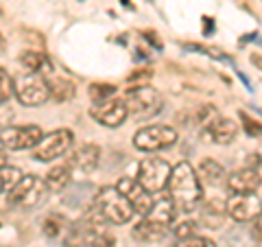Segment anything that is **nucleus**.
I'll return each instance as SVG.
<instances>
[{"mask_svg":"<svg viewBox=\"0 0 262 247\" xmlns=\"http://www.w3.org/2000/svg\"><path fill=\"white\" fill-rule=\"evenodd\" d=\"M168 197L173 199L175 208L182 212H192L203 199V188L199 173L192 169L190 162H179L173 167L168 179Z\"/></svg>","mask_w":262,"mask_h":247,"instance_id":"f257e3e1","label":"nucleus"},{"mask_svg":"<svg viewBox=\"0 0 262 247\" xmlns=\"http://www.w3.org/2000/svg\"><path fill=\"white\" fill-rule=\"evenodd\" d=\"M94 208L101 212V217L114 225H125L134 217V205L120 193L118 186H103L94 197Z\"/></svg>","mask_w":262,"mask_h":247,"instance_id":"f03ea898","label":"nucleus"},{"mask_svg":"<svg viewBox=\"0 0 262 247\" xmlns=\"http://www.w3.org/2000/svg\"><path fill=\"white\" fill-rule=\"evenodd\" d=\"M129 116L136 120H149L162 110V96L158 90L149 86H136L131 88L125 96Z\"/></svg>","mask_w":262,"mask_h":247,"instance_id":"7ed1b4c3","label":"nucleus"},{"mask_svg":"<svg viewBox=\"0 0 262 247\" xmlns=\"http://www.w3.org/2000/svg\"><path fill=\"white\" fill-rule=\"evenodd\" d=\"M48 191H51V188H48L46 179L37 177V175H27L9 193V203L15 205V208H22V210L35 208V205H39L46 199Z\"/></svg>","mask_w":262,"mask_h":247,"instance_id":"20e7f679","label":"nucleus"},{"mask_svg":"<svg viewBox=\"0 0 262 247\" xmlns=\"http://www.w3.org/2000/svg\"><path fill=\"white\" fill-rule=\"evenodd\" d=\"M170 173L173 169L168 167L166 160L162 158H144L138 164V182H140L149 193H162L168 186Z\"/></svg>","mask_w":262,"mask_h":247,"instance_id":"39448f33","label":"nucleus"},{"mask_svg":"<svg viewBox=\"0 0 262 247\" xmlns=\"http://www.w3.org/2000/svg\"><path fill=\"white\" fill-rule=\"evenodd\" d=\"M177 142V131L166 125H149L136 131L134 145L140 151H162Z\"/></svg>","mask_w":262,"mask_h":247,"instance_id":"423d86ee","label":"nucleus"},{"mask_svg":"<svg viewBox=\"0 0 262 247\" xmlns=\"http://www.w3.org/2000/svg\"><path fill=\"white\" fill-rule=\"evenodd\" d=\"M15 96H18V101L22 105L37 108V105H42L51 98V84L39 75L22 77L18 84H15Z\"/></svg>","mask_w":262,"mask_h":247,"instance_id":"0eeeda50","label":"nucleus"},{"mask_svg":"<svg viewBox=\"0 0 262 247\" xmlns=\"http://www.w3.org/2000/svg\"><path fill=\"white\" fill-rule=\"evenodd\" d=\"M225 203H227V215L234 221H238V223L256 221L262 215V201L253 193H234Z\"/></svg>","mask_w":262,"mask_h":247,"instance_id":"6e6552de","label":"nucleus"},{"mask_svg":"<svg viewBox=\"0 0 262 247\" xmlns=\"http://www.w3.org/2000/svg\"><path fill=\"white\" fill-rule=\"evenodd\" d=\"M70 145H72V131L70 129L51 131V134L44 136L42 142L35 147L33 158L37 162H51L55 158H61V155L70 149Z\"/></svg>","mask_w":262,"mask_h":247,"instance_id":"1a4fd4ad","label":"nucleus"},{"mask_svg":"<svg viewBox=\"0 0 262 247\" xmlns=\"http://www.w3.org/2000/svg\"><path fill=\"white\" fill-rule=\"evenodd\" d=\"M42 129L37 125H27V127H5L3 129V147H9L11 151H22L31 149L42 142Z\"/></svg>","mask_w":262,"mask_h":247,"instance_id":"9d476101","label":"nucleus"},{"mask_svg":"<svg viewBox=\"0 0 262 247\" xmlns=\"http://www.w3.org/2000/svg\"><path fill=\"white\" fill-rule=\"evenodd\" d=\"M90 116L105 127H118L129 116V110L125 101L110 98V101H103V103H94V108H90Z\"/></svg>","mask_w":262,"mask_h":247,"instance_id":"9b49d317","label":"nucleus"},{"mask_svg":"<svg viewBox=\"0 0 262 247\" xmlns=\"http://www.w3.org/2000/svg\"><path fill=\"white\" fill-rule=\"evenodd\" d=\"M116 186L120 188V193L131 201V205H134V210L138 212V215H146V212L151 210V205H153L151 193L146 191V188H144L140 182H138V177H136V179H131V177H120Z\"/></svg>","mask_w":262,"mask_h":247,"instance_id":"f8f14e48","label":"nucleus"},{"mask_svg":"<svg viewBox=\"0 0 262 247\" xmlns=\"http://www.w3.org/2000/svg\"><path fill=\"white\" fill-rule=\"evenodd\" d=\"M236 131H238V127H236L234 120L219 116V118H214L212 122H208V127L201 131V136L206 138L208 142L229 145V142H232V140L236 138Z\"/></svg>","mask_w":262,"mask_h":247,"instance_id":"ddd939ff","label":"nucleus"},{"mask_svg":"<svg viewBox=\"0 0 262 247\" xmlns=\"http://www.w3.org/2000/svg\"><path fill=\"white\" fill-rule=\"evenodd\" d=\"M98 158H101V149L96 145H81L70 153L68 164L81 173H92L98 167Z\"/></svg>","mask_w":262,"mask_h":247,"instance_id":"4468645a","label":"nucleus"},{"mask_svg":"<svg viewBox=\"0 0 262 247\" xmlns=\"http://www.w3.org/2000/svg\"><path fill=\"white\" fill-rule=\"evenodd\" d=\"M260 182H262V177L258 175V171L247 167V169L234 171L227 177V188L232 193H253L260 186Z\"/></svg>","mask_w":262,"mask_h":247,"instance_id":"2eb2a0df","label":"nucleus"},{"mask_svg":"<svg viewBox=\"0 0 262 247\" xmlns=\"http://www.w3.org/2000/svg\"><path fill=\"white\" fill-rule=\"evenodd\" d=\"M175 212H177V208H175L173 199H170V197H162V199L153 201L151 210L144 215V219L151 221V223H155V225L168 228L170 223H173V219H175Z\"/></svg>","mask_w":262,"mask_h":247,"instance_id":"dca6fc26","label":"nucleus"},{"mask_svg":"<svg viewBox=\"0 0 262 247\" xmlns=\"http://www.w3.org/2000/svg\"><path fill=\"white\" fill-rule=\"evenodd\" d=\"M20 64L29 75H51V61H48V57L44 53H35V51L22 53Z\"/></svg>","mask_w":262,"mask_h":247,"instance_id":"f3484780","label":"nucleus"},{"mask_svg":"<svg viewBox=\"0 0 262 247\" xmlns=\"http://www.w3.org/2000/svg\"><path fill=\"white\" fill-rule=\"evenodd\" d=\"M225 212H227V203H223L221 199H212L201 208V223L208 225L210 230H219Z\"/></svg>","mask_w":262,"mask_h":247,"instance_id":"a211bd4d","label":"nucleus"},{"mask_svg":"<svg viewBox=\"0 0 262 247\" xmlns=\"http://www.w3.org/2000/svg\"><path fill=\"white\" fill-rule=\"evenodd\" d=\"M196 173H199L201 182H203V184H210V186H219L221 182H223V175H225L223 167H221L216 160H212V158L201 160V164H199V169H196Z\"/></svg>","mask_w":262,"mask_h":247,"instance_id":"6ab92c4d","label":"nucleus"},{"mask_svg":"<svg viewBox=\"0 0 262 247\" xmlns=\"http://www.w3.org/2000/svg\"><path fill=\"white\" fill-rule=\"evenodd\" d=\"M168 228H162V225H155L151 221L142 219L140 223L134 228V236L138 241H144V243H155V241H162L164 236H166Z\"/></svg>","mask_w":262,"mask_h":247,"instance_id":"aec40b11","label":"nucleus"},{"mask_svg":"<svg viewBox=\"0 0 262 247\" xmlns=\"http://www.w3.org/2000/svg\"><path fill=\"white\" fill-rule=\"evenodd\" d=\"M70 169H72L70 164H57V167H53L51 171L46 173V184H48V188L55 191V193L63 191V188L70 184V177H72Z\"/></svg>","mask_w":262,"mask_h":247,"instance_id":"412c9836","label":"nucleus"},{"mask_svg":"<svg viewBox=\"0 0 262 247\" xmlns=\"http://www.w3.org/2000/svg\"><path fill=\"white\" fill-rule=\"evenodd\" d=\"M48 84H51V96L55 98V101L66 103V101H70V98L75 96V84L68 81V79L57 77L53 81H48Z\"/></svg>","mask_w":262,"mask_h":247,"instance_id":"4be33fe9","label":"nucleus"},{"mask_svg":"<svg viewBox=\"0 0 262 247\" xmlns=\"http://www.w3.org/2000/svg\"><path fill=\"white\" fill-rule=\"evenodd\" d=\"M22 179H24V175L20 173V169L3 164V171H0V186H3V193L5 195H9L13 188L22 182Z\"/></svg>","mask_w":262,"mask_h":247,"instance_id":"5701e85b","label":"nucleus"},{"mask_svg":"<svg viewBox=\"0 0 262 247\" xmlns=\"http://www.w3.org/2000/svg\"><path fill=\"white\" fill-rule=\"evenodd\" d=\"M116 94V86H110V84H92L90 86V96L92 101L96 103H103V101H110Z\"/></svg>","mask_w":262,"mask_h":247,"instance_id":"b1692460","label":"nucleus"},{"mask_svg":"<svg viewBox=\"0 0 262 247\" xmlns=\"http://www.w3.org/2000/svg\"><path fill=\"white\" fill-rule=\"evenodd\" d=\"M11 94H13V81L7 75L5 68H0V103L5 105L11 98Z\"/></svg>","mask_w":262,"mask_h":247,"instance_id":"393cba45","label":"nucleus"},{"mask_svg":"<svg viewBox=\"0 0 262 247\" xmlns=\"http://www.w3.org/2000/svg\"><path fill=\"white\" fill-rule=\"evenodd\" d=\"M170 247H216L210 238L203 236H190V238H179V243L170 245Z\"/></svg>","mask_w":262,"mask_h":247,"instance_id":"a878e982","label":"nucleus"},{"mask_svg":"<svg viewBox=\"0 0 262 247\" xmlns=\"http://www.w3.org/2000/svg\"><path fill=\"white\" fill-rule=\"evenodd\" d=\"M194 228H196L194 221H182V223L175 225L173 232L177 238H190V236H194Z\"/></svg>","mask_w":262,"mask_h":247,"instance_id":"bb28decb","label":"nucleus"},{"mask_svg":"<svg viewBox=\"0 0 262 247\" xmlns=\"http://www.w3.org/2000/svg\"><path fill=\"white\" fill-rule=\"evenodd\" d=\"M61 223H63V219H59V217H48L44 221V232L48 236H57V234L61 232Z\"/></svg>","mask_w":262,"mask_h":247,"instance_id":"cd10ccee","label":"nucleus"},{"mask_svg":"<svg viewBox=\"0 0 262 247\" xmlns=\"http://www.w3.org/2000/svg\"><path fill=\"white\" fill-rule=\"evenodd\" d=\"M88 247H116V241L110 234H96Z\"/></svg>","mask_w":262,"mask_h":247,"instance_id":"c85d7f7f","label":"nucleus"},{"mask_svg":"<svg viewBox=\"0 0 262 247\" xmlns=\"http://www.w3.org/2000/svg\"><path fill=\"white\" fill-rule=\"evenodd\" d=\"M241 118L245 120V127H247V134H249V136H260V134H262V125H258L256 120H251L247 114L241 112Z\"/></svg>","mask_w":262,"mask_h":247,"instance_id":"c756f323","label":"nucleus"},{"mask_svg":"<svg viewBox=\"0 0 262 247\" xmlns=\"http://www.w3.org/2000/svg\"><path fill=\"white\" fill-rule=\"evenodd\" d=\"M251 236L256 238L258 243H262V215L253 221V228H251Z\"/></svg>","mask_w":262,"mask_h":247,"instance_id":"7c9ffc66","label":"nucleus"}]
</instances>
